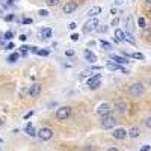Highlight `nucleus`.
Wrapping results in <instances>:
<instances>
[{"mask_svg":"<svg viewBox=\"0 0 151 151\" xmlns=\"http://www.w3.org/2000/svg\"><path fill=\"white\" fill-rule=\"evenodd\" d=\"M110 104H107V103H101L98 107H97V113L100 116H104V115H109L110 113Z\"/></svg>","mask_w":151,"mask_h":151,"instance_id":"6e6552de","label":"nucleus"},{"mask_svg":"<svg viewBox=\"0 0 151 151\" xmlns=\"http://www.w3.org/2000/svg\"><path fill=\"white\" fill-rule=\"evenodd\" d=\"M14 47H15V45H14V42H8V44H6V50H12Z\"/></svg>","mask_w":151,"mask_h":151,"instance_id":"4c0bfd02","label":"nucleus"},{"mask_svg":"<svg viewBox=\"0 0 151 151\" xmlns=\"http://www.w3.org/2000/svg\"><path fill=\"white\" fill-rule=\"evenodd\" d=\"M127 109H129V104L125 103V101H116V103H115V110H116L118 113H121V115L127 112Z\"/></svg>","mask_w":151,"mask_h":151,"instance_id":"f8f14e48","label":"nucleus"},{"mask_svg":"<svg viewBox=\"0 0 151 151\" xmlns=\"http://www.w3.org/2000/svg\"><path fill=\"white\" fill-rule=\"evenodd\" d=\"M2 125H3V119H2V118H0V127H2Z\"/></svg>","mask_w":151,"mask_h":151,"instance_id":"de8ad7c7","label":"nucleus"},{"mask_svg":"<svg viewBox=\"0 0 151 151\" xmlns=\"http://www.w3.org/2000/svg\"><path fill=\"white\" fill-rule=\"evenodd\" d=\"M38 14H40L41 17H47L48 15V11L47 9H40V11H38Z\"/></svg>","mask_w":151,"mask_h":151,"instance_id":"7c9ffc66","label":"nucleus"},{"mask_svg":"<svg viewBox=\"0 0 151 151\" xmlns=\"http://www.w3.org/2000/svg\"><path fill=\"white\" fill-rule=\"evenodd\" d=\"M107 151H119V150H118V148H115V147H112V148H109Z\"/></svg>","mask_w":151,"mask_h":151,"instance_id":"49530a36","label":"nucleus"},{"mask_svg":"<svg viewBox=\"0 0 151 151\" xmlns=\"http://www.w3.org/2000/svg\"><path fill=\"white\" fill-rule=\"evenodd\" d=\"M29 95L30 97H33V98H36V97H40L41 95V92H42V86L41 85H38V83H33V85H30V88H29Z\"/></svg>","mask_w":151,"mask_h":151,"instance_id":"0eeeda50","label":"nucleus"},{"mask_svg":"<svg viewBox=\"0 0 151 151\" xmlns=\"http://www.w3.org/2000/svg\"><path fill=\"white\" fill-rule=\"evenodd\" d=\"M145 2H147L148 5H151V0H145Z\"/></svg>","mask_w":151,"mask_h":151,"instance_id":"09e8293b","label":"nucleus"},{"mask_svg":"<svg viewBox=\"0 0 151 151\" xmlns=\"http://www.w3.org/2000/svg\"><path fill=\"white\" fill-rule=\"evenodd\" d=\"M110 59L113 62H116V64H119V65H124V64H129L130 62V60H127L125 56H118V55H110Z\"/></svg>","mask_w":151,"mask_h":151,"instance_id":"ddd939ff","label":"nucleus"},{"mask_svg":"<svg viewBox=\"0 0 151 151\" xmlns=\"http://www.w3.org/2000/svg\"><path fill=\"white\" fill-rule=\"evenodd\" d=\"M125 41H129V42L133 44V45L136 44V42H134V38L132 36V32H127V33H125Z\"/></svg>","mask_w":151,"mask_h":151,"instance_id":"a878e982","label":"nucleus"},{"mask_svg":"<svg viewBox=\"0 0 151 151\" xmlns=\"http://www.w3.org/2000/svg\"><path fill=\"white\" fill-rule=\"evenodd\" d=\"M139 134H141L139 127H132V129L129 130V136H130V137H133V139H134V137H137Z\"/></svg>","mask_w":151,"mask_h":151,"instance_id":"6ab92c4d","label":"nucleus"},{"mask_svg":"<svg viewBox=\"0 0 151 151\" xmlns=\"http://www.w3.org/2000/svg\"><path fill=\"white\" fill-rule=\"evenodd\" d=\"M3 38L5 40H8V41H11L12 38H14V33H12L11 30H8V32H5V35H3Z\"/></svg>","mask_w":151,"mask_h":151,"instance_id":"cd10ccee","label":"nucleus"},{"mask_svg":"<svg viewBox=\"0 0 151 151\" xmlns=\"http://www.w3.org/2000/svg\"><path fill=\"white\" fill-rule=\"evenodd\" d=\"M18 38H20V41H23V42H24V41L27 40V36H26V35H20Z\"/></svg>","mask_w":151,"mask_h":151,"instance_id":"37998d69","label":"nucleus"},{"mask_svg":"<svg viewBox=\"0 0 151 151\" xmlns=\"http://www.w3.org/2000/svg\"><path fill=\"white\" fill-rule=\"evenodd\" d=\"M106 30H107L106 26H98V27H97V32H100V33H104Z\"/></svg>","mask_w":151,"mask_h":151,"instance_id":"2f4dec72","label":"nucleus"},{"mask_svg":"<svg viewBox=\"0 0 151 151\" xmlns=\"http://www.w3.org/2000/svg\"><path fill=\"white\" fill-rule=\"evenodd\" d=\"M130 58H133V59H139V60H144V59H145V56H144L142 53H139V52L132 53V55H130Z\"/></svg>","mask_w":151,"mask_h":151,"instance_id":"5701e85b","label":"nucleus"},{"mask_svg":"<svg viewBox=\"0 0 151 151\" xmlns=\"http://www.w3.org/2000/svg\"><path fill=\"white\" fill-rule=\"evenodd\" d=\"M70 115H71V107H68V106L59 107V109L56 110V118H58L59 121H65L67 118H70Z\"/></svg>","mask_w":151,"mask_h":151,"instance_id":"39448f33","label":"nucleus"},{"mask_svg":"<svg viewBox=\"0 0 151 151\" xmlns=\"http://www.w3.org/2000/svg\"><path fill=\"white\" fill-rule=\"evenodd\" d=\"M118 23H119V18H118V17H115V18H113V20H112V23H110V24H112V26H113V27H115V26H116V24H118Z\"/></svg>","mask_w":151,"mask_h":151,"instance_id":"f704fd0d","label":"nucleus"},{"mask_svg":"<svg viewBox=\"0 0 151 151\" xmlns=\"http://www.w3.org/2000/svg\"><path fill=\"white\" fill-rule=\"evenodd\" d=\"M115 125H116V119L113 118V116H110V115L101 116V127L104 130H110V129L115 127Z\"/></svg>","mask_w":151,"mask_h":151,"instance_id":"f03ea898","label":"nucleus"},{"mask_svg":"<svg viewBox=\"0 0 151 151\" xmlns=\"http://www.w3.org/2000/svg\"><path fill=\"white\" fill-rule=\"evenodd\" d=\"M115 38L118 41H125V32L122 29H116L115 30Z\"/></svg>","mask_w":151,"mask_h":151,"instance_id":"f3484780","label":"nucleus"},{"mask_svg":"<svg viewBox=\"0 0 151 151\" xmlns=\"http://www.w3.org/2000/svg\"><path fill=\"white\" fill-rule=\"evenodd\" d=\"M85 59L89 62V64H95V62H97V56H95V53H92L91 50H88V48L85 50Z\"/></svg>","mask_w":151,"mask_h":151,"instance_id":"2eb2a0df","label":"nucleus"},{"mask_svg":"<svg viewBox=\"0 0 151 151\" xmlns=\"http://www.w3.org/2000/svg\"><path fill=\"white\" fill-rule=\"evenodd\" d=\"M33 113H35L33 110H30V112H27V113H26V115H24V119H29L30 116H33Z\"/></svg>","mask_w":151,"mask_h":151,"instance_id":"c9c22d12","label":"nucleus"},{"mask_svg":"<svg viewBox=\"0 0 151 151\" xmlns=\"http://www.w3.org/2000/svg\"><path fill=\"white\" fill-rule=\"evenodd\" d=\"M38 50H40V48L35 47V45H32V47H30V52H32V53H38Z\"/></svg>","mask_w":151,"mask_h":151,"instance_id":"a19ab883","label":"nucleus"},{"mask_svg":"<svg viewBox=\"0 0 151 151\" xmlns=\"http://www.w3.org/2000/svg\"><path fill=\"white\" fill-rule=\"evenodd\" d=\"M20 48V53L24 56V55H27V52H29V50H30V47L29 45H26V44H23L21 47H18Z\"/></svg>","mask_w":151,"mask_h":151,"instance_id":"b1692460","label":"nucleus"},{"mask_svg":"<svg viewBox=\"0 0 151 151\" xmlns=\"http://www.w3.org/2000/svg\"><path fill=\"white\" fill-rule=\"evenodd\" d=\"M24 130H26V133H27L29 136H36V134H38L32 122H27V125H26V129H24Z\"/></svg>","mask_w":151,"mask_h":151,"instance_id":"dca6fc26","label":"nucleus"},{"mask_svg":"<svg viewBox=\"0 0 151 151\" xmlns=\"http://www.w3.org/2000/svg\"><path fill=\"white\" fill-rule=\"evenodd\" d=\"M97 27H98V20L95 17H91V20H88L83 24V32L85 33H91V32L97 30Z\"/></svg>","mask_w":151,"mask_h":151,"instance_id":"7ed1b4c3","label":"nucleus"},{"mask_svg":"<svg viewBox=\"0 0 151 151\" xmlns=\"http://www.w3.org/2000/svg\"><path fill=\"white\" fill-rule=\"evenodd\" d=\"M48 53H50L48 50H41V48H40V50H38V53H36V55H38V56H48Z\"/></svg>","mask_w":151,"mask_h":151,"instance_id":"c85d7f7f","label":"nucleus"},{"mask_svg":"<svg viewBox=\"0 0 151 151\" xmlns=\"http://www.w3.org/2000/svg\"><path fill=\"white\" fill-rule=\"evenodd\" d=\"M77 9V3L74 2V0H70L64 5V14H73V12Z\"/></svg>","mask_w":151,"mask_h":151,"instance_id":"1a4fd4ad","label":"nucleus"},{"mask_svg":"<svg viewBox=\"0 0 151 151\" xmlns=\"http://www.w3.org/2000/svg\"><path fill=\"white\" fill-rule=\"evenodd\" d=\"M125 26H127V32H133V17L129 15L125 20Z\"/></svg>","mask_w":151,"mask_h":151,"instance_id":"aec40b11","label":"nucleus"},{"mask_svg":"<svg viewBox=\"0 0 151 151\" xmlns=\"http://www.w3.org/2000/svg\"><path fill=\"white\" fill-rule=\"evenodd\" d=\"M59 3H60V0H45L47 6H58Z\"/></svg>","mask_w":151,"mask_h":151,"instance_id":"bb28decb","label":"nucleus"},{"mask_svg":"<svg viewBox=\"0 0 151 151\" xmlns=\"http://www.w3.org/2000/svg\"><path fill=\"white\" fill-rule=\"evenodd\" d=\"M112 134H113V137H115V139L122 141V139H125V137L129 136V132H125L124 129H115V132H113Z\"/></svg>","mask_w":151,"mask_h":151,"instance_id":"9d476101","label":"nucleus"},{"mask_svg":"<svg viewBox=\"0 0 151 151\" xmlns=\"http://www.w3.org/2000/svg\"><path fill=\"white\" fill-rule=\"evenodd\" d=\"M68 27H70V29H71V30H74V29H76V27H77V24H76V23H74V21H73V23H70V24H68Z\"/></svg>","mask_w":151,"mask_h":151,"instance_id":"58836bf2","label":"nucleus"},{"mask_svg":"<svg viewBox=\"0 0 151 151\" xmlns=\"http://www.w3.org/2000/svg\"><path fill=\"white\" fill-rule=\"evenodd\" d=\"M5 20H6V21H12V20H14V15L9 14V15H6V17H5Z\"/></svg>","mask_w":151,"mask_h":151,"instance_id":"ea45409f","label":"nucleus"},{"mask_svg":"<svg viewBox=\"0 0 151 151\" xmlns=\"http://www.w3.org/2000/svg\"><path fill=\"white\" fill-rule=\"evenodd\" d=\"M20 56H21V53H12V55L8 56V60L11 62V64H14V62H17L20 59Z\"/></svg>","mask_w":151,"mask_h":151,"instance_id":"4be33fe9","label":"nucleus"},{"mask_svg":"<svg viewBox=\"0 0 151 151\" xmlns=\"http://www.w3.org/2000/svg\"><path fill=\"white\" fill-rule=\"evenodd\" d=\"M150 148H151V145H144V147L141 148V151H148Z\"/></svg>","mask_w":151,"mask_h":151,"instance_id":"79ce46f5","label":"nucleus"},{"mask_svg":"<svg viewBox=\"0 0 151 151\" xmlns=\"http://www.w3.org/2000/svg\"><path fill=\"white\" fill-rule=\"evenodd\" d=\"M21 23H23V24H32V23H33V20H32V18H23V20H21Z\"/></svg>","mask_w":151,"mask_h":151,"instance_id":"473e14b6","label":"nucleus"},{"mask_svg":"<svg viewBox=\"0 0 151 151\" xmlns=\"http://www.w3.org/2000/svg\"><path fill=\"white\" fill-rule=\"evenodd\" d=\"M101 12H103V9H101V6H92L91 9H88V12H86V14H88V17H97L98 14H101Z\"/></svg>","mask_w":151,"mask_h":151,"instance_id":"4468645a","label":"nucleus"},{"mask_svg":"<svg viewBox=\"0 0 151 151\" xmlns=\"http://www.w3.org/2000/svg\"><path fill=\"white\" fill-rule=\"evenodd\" d=\"M150 86H151V80H150Z\"/></svg>","mask_w":151,"mask_h":151,"instance_id":"3c124183","label":"nucleus"},{"mask_svg":"<svg viewBox=\"0 0 151 151\" xmlns=\"http://www.w3.org/2000/svg\"><path fill=\"white\" fill-rule=\"evenodd\" d=\"M106 67H107V70H110V71H122L124 74H127V73H129L125 68H122L119 64H116V62H109Z\"/></svg>","mask_w":151,"mask_h":151,"instance_id":"9b49d317","label":"nucleus"},{"mask_svg":"<svg viewBox=\"0 0 151 151\" xmlns=\"http://www.w3.org/2000/svg\"><path fill=\"white\" fill-rule=\"evenodd\" d=\"M116 12H118V11H116V8H112V9H110V14H112V15H115Z\"/></svg>","mask_w":151,"mask_h":151,"instance_id":"c03bdc74","label":"nucleus"},{"mask_svg":"<svg viewBox=\"0 0 151 151\" xmlns=\"http://www.w3.org/2000/svg\"><path fill=\"white\" fill-rule=\"evenodd\" d=\"M6 2H8V5H14L17 0H6Z\"/></svg>","mask_w":151,"mask_h":151,"instance_id":"a18cd8bd","label":"nucleus"},{"mask_svg":"<svg viewBox=\"0 0 151 151\" xmlns=\"http://www.w3.org/2000/svg\"><path fill=\"white\" fill-rule=\"evenodd\" d=\"M79 38H80V35H79V33H76V32H74V33H71V41H74V42H76V41H79Z\"/></svg>","mask_w":151,"mask_h":151,"instance_id":"c756f323","label":"nucleus"},{"mask_svg":"<svg viewBox=\"0 0 151 151\" xmlns=\"http://www.w3.org/2000/svg\"><path fill=\"white\" fill-rule=\"evenodd\" d=\"M144 92H145V88H144V85L142 83H133L130 88H129V94L132 95V97H142L144 95Z\"/></svg>","mask_w":151,"mask_h":151,"instance_id":"f257e3e1","label":"nucleus"},{"mask_svg":"<svg viewBox=\"0 0 151 151\" xmlns=\"http://www.w3.org/2000/svg\"><path fill=\"white\" fill-rule=\"evenodd\" d=\"M137 26H139L141 29H145L147 27V21L144 17H139V20H137Z\"/></svg>","mask_w":151,"mask_h":151,"instance_id":"393cba45","label":"nucleus"},{"mask_svg":"<svg viewBox=\"0 0 151 151\" xmlns=\"http://www.w3.org/2000/svg\"><path fill=\"white\" fill-rule=\"evenodd\" d=\"M145 125H147L148 129H151V116H148V118L145 119Z\"/></svg>","mask_w":151,"mask_h":151,"instance_id":"e433bc0d","label":"nucleus"},{"mask_svg":"<svg viewBox=\"0 0 151 151\" xmlns=\"http://www.w3.org/2000/svg\"><path fill=\"white\" fill-rule=\"evenodd\" d=\"M52 35H53V32H52V29H50V27H44V29L41 30V36L45 38V40L52 38Z\"/></svg>","mask_w":151,"mask_h":151,"instance_id":"a211bd4d","label":"nucleus"},{"mask_svg":"<svg viewBox=\"0 0 151 151\" xmlns=\"http://www.w3.org/2000/svg\"><path fill=\"white\" fill-rule=\"evenodd\" d=\"M116 2H118V3H121V2H122V0H116Z\"/></svg>","mask_w":151,"mask_h":151,"instance_id":"8fccbe9b","label":"nucleus"},{"mask_svg":"<svg viewBox=\"0 0 151 151\" xmlns=\"http://www.w3.org/2000/svg\"><path fill=\"white\" fill-rule=\"evenodd\" d=\"M150 12H151V11H150Z\"/></svg>","mask_w":151,"mask_h":151,"instance_id":"603ef678","label":"nucleus"},{"mask_svg":"<svg viewBox=\"0 0 151 151\" xmlns=\"http://www.w3.org/2000/svg\"><path fill=\"white\" fill-rule=\"evenodd\" d=\"M65 56H68V58H71V56H74V50H67V52H65Z\"/></svg>","mask_w":151,"mask_h":151,"instance_id":"72a5a7b5","label":"nucleus"},{"mask_svg":"<svg viewBox=\"0 0 151 151\" xmlns=\"http://www.w3.org/2000/svg\"><path fill=\"white\" fill-rule=\"evenodd\" d=\"M100 45H101V48H103V50H106V52H110V50L113 48L110 42H107V41H103V40H100Z\"/></svg>","mask_w":151,"mask_h":151,"instance_id":"412c9836","label":"nucleus"},{"mask_svg":"<svg viewBox=\"0 0 151 151\" xmlns=\"http://www.w3.org/2000/svg\"><path fill=\"white\" fill-rule=\"evenodd\" d=\"M86 85L89 86V89H97V88H100V85H101V74L91 76V77L88 79Z\"/></svg>","mask_w":151,"mask_h":151,"instance_id":"20e7f679","label":"nucleus"},{"mask_svg":"<svg viewBox=\"0 0 151 151\" xmlns=\"http://www.w3.org/2000/svg\"><path fill=\"white\" fill-rule=\"evenodd\" d=\"M38 137L41 141H50L53 137V130L50 127H42L40 132H38Z\"/></svg>","mask_w":151,"mask_h":151,"instance_id":"423d86ee","label":"nucleus"}]
</instances>
